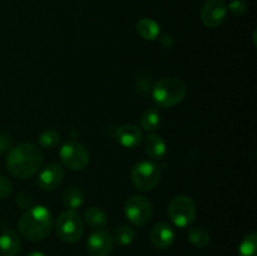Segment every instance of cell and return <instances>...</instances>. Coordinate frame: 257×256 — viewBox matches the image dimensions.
<instances>
[{
  "instance_id": "obj_1",
  "label": "cell",
  "mask_w": 257,
  "mask_h": 256,
  "mask_svg": "<svg viewBox=\"0 0 257 256\" xmlns=\"http://www.w3.org/2000/svg\"><path fill=\"white\" fill-rule=\"evenodd\" d=\"M43 152L33 143H22L12 148L8 155V172L17 178H29L40 170Z\"/></svg>"
},
{
  "instance_id": "obj_2",
  "label": "cell",
  "mask_w": 257,
  "mask_h": 256,
  "mask_svg": "<svg viewBox=\"0 0 257 256\" xmlns=\"http://www.w3.org/2000/svg\"><path fill=\"white\" fill-rule=\"evenodd\" d=\"M18 228L23 237L29 241H40L48 237L53 228V217L50 211L44 206H32L18 222Z\"/></svg>"
},
{
  "instance_id": "obj_3",
  "label": "cell",
  "mask_w": 257,
  "mask_h": 256,
  "mask_svg": "<svg viewBox=\"0 0 257 256\" xmlns=\"http://www.w3.org/2000/svg\"><path fill=\"white\" fill-rule=\"evenodd\" d=\"M186 85L178 78H163L153 87L152 97L157 105L162 108H171L182 102L185 98Z\"/></svg>"
},
{
  "instance_id": "obj_4",
  "label": "cell",
  "mask_w": 257,
  "mask_h": 256,
  "mask_svg": "<svg viewBox=\"0 0 257 256\" xmlns=\"http://www.w3.org/2000/svg\"><path fill=\"white\" fill-rule=\"evenodd\" d=\"M57 236L67 243H74L82 238L84 226L80 216L75 211H64L60 213L55 223Z\"/></svg>"
},
{
  "instance_id": "obj_5",
  "label": "cell",
  "mask_w": 257,
  "mask_h": 256,
  "mask_svg": "<svg viewBox=\"0 0 257 256\" xmlns=\"http://www.w3.org/2000/svg\"><path fill=\"white\" fill-rule=\"evenodd\" d=\"M161 177V167L151 161H142L133 167L131 172L132 183L137 190L151 191L157 186Z\"/></svg>"
},
{
  "instance_id": "obj_6",
  "label": "cell",
  "mask_w": 257,
  "mask_h": 256,
  "mask_svg": "<svg viewBox=\"0 0 257 256\" xmlns=\"http://www.w3.org/2000/svg\"><path fill=\"white\" fill-rule=\"evenodd\" d=\"M168 216L173 225L183 228L190 226L196 217V205L188 196H177L168 206Z\"/></svg>"
},
{
  "instance_id": "obj_7",
  "label": "cell",
  "mask_w": 257,
  "mask_h": 256,
  "mask_svg": "<svg viewBox=\"0 0 257 256\" xmlns=\"http://www.w3.org/2000/svg\"><path fill=\"white\" fill-rule=\"evenodd\" d=\"M59 157L63 165L72 171H82L89 163V153L82 143L69 141L64 143L59 151Z\"/></svg>"
},
{
  "instance_id": "obj_8",
  "label": "cell",
  "mask_w": 257,
  "mask_h": 256,
  "mask_svg": "<svg viewBox=\"0 0 257 256\" xmlns=\"http://www.w3.org/2000/svg\"><path fill=\"white\" fill-rule=\"evenodd\" d=\"M124 213L128 221L133 225L143 226L151 220L152 205L145 196L135 195L128 198L125 202Z\"/></svg>"
},
{
  "instance_id": "obj_9",
  "label": "cell",
  "mask_w": 257,
  "mask_h": 256,
  "mask_svg": "<svg viewBox=\"0 0 257 256\" xmlns=\"http://www.w3.org/2000/svg\"><path fill=\"white\" fill-rule=\"evenodd\" d=\"M227 5L223 0H207L201 10V19L207 28H217L225 20Z\"/></svg>"
},
{
  "instance_id": "obj_10",
  "label": "cell",
  "mask_w": 257,
  "mask_h": 256,
  "mask_svg": "<svg viewBox=\"0 0 257 256\" xmlns=\"http://www.w3.org/2000/svg\"><path fill=\"white\" fill-rule=\"evenodd\" d=\"M113 238L108 231L97 230L87 241V251L89 256H108L112 252Z\"/></svg>"
},
{
  "instance_id": "obj_11",
  "label": "cell",
  "mask_w": 257,
  "mask_h": 256,
  "mask_svg": "<svg viewBox=\"0 0 257 256\" xmlns=\"http://www.w3.org/2000/svg\"><path fill=\"white\" fill-rule=\"evenodd\" d=\"M64 178V170L58 163H49L39 172L37 185L44 191H52L62 183Z\"/></svg>"
},
{
  "instance_id": "obj_12",
  "label": "cell",
  "mask_w": 257,
  "mask_h": 256,
  "mask_svg": "<svg viewBox=\"0 0 257 256\" xmlns=\"http://www.w3.org/2000/svg\"><path fill=\"white\" fill-rule=\"evenodd\" d=\"M115 140L122 147L124 148H136L141 145L143 140L142 131L133 124L120 125L115 132Z\"/></svg>"
},
{
  "instance_id": "obj_13",
  "label": "cell",
  "mask_w": 257,
  "mask_h": 256,
  "mask_svg": "<svg viewBox=\"0 0 257 256\" xmlns=\"http://www.w3.org/2000/svg\"><path fill=\"white\" fill-rule=\"evenodd\" d=\"M151 241L157 248L165 250L175 241V231L167 222H158L151 230Z\"/></svg>"
},
{
  "instance_id": "obj_14",
  "label": "cell",
  "mask_w": 257,
  "mask_h": 256,
  "mask_svg": "<svg viewBox=\"0 0 257 256\" xmlns=\"http://www.w3.org/2000/svg\"><path fill=\"white\" fill-rule=\"evenodd\" d=\"M22 248V241L14 230H5L0 235V252L3 256H17Z\"/></svg>"
},
{
  "instance_id": "obj_15",
  "label": "cell",
  "mask_w": 257,
  "mask_h": 256,
  "mask_svg": "<svg viewBox=\"0 0 257 256\" xmlns=\"http://www.w3.org/2000/svg\"><path fill=\"white\" fill-rule=\"evenodd\" d=\"M145 151L153 160H162L167 152L165 140L160 135L151 133L145 140Z\"/></svg>"
},
{
  "instance_id": "obj_16",
  "label": "cell",
  "mask_w": 257,
  "mask_h": 256,
  "mask_svg": "<svg viewBox=\"0 0 257 256\" xmlns=\"http://www.w3.org/2000/svg\"><path fill=\"white\" fill-rule=\"evenodd\" d=\"M136 29H137L138 34L148 42H153L160 37V25L150 18H143V19L138 20Z\"/></svg>"
},
{
  "instance_id": "obj_17",
  "label": "cell",
  "mask_w": 257,
  "mask_h": 256,
  "mask_svg": "<svg viewBox=\"0 0 257 256\" xmlns=\"http://www.w3.org/2000/svg\"><path fill=\"white\" fill-rule=\"evenodd\" d=\"M84 220L92 228H103L108 222L107 213L99 207H89L84 213Z\"/></svg>"
},
{
  "instance_id": "obj_18",
  "label": "cell",
  "mask_w": 257,
  "mask_h": 256,
  "mask_svg": "<svg viewBox=\"0 0 257 256\" xmlns=\"http://www.w3.org/2000/svg\"><path fill=\"white\" fill-rule=\"evenodd\" d=\"M83 200H84V196L78 187H69L63 193V205L70 211L79 208L83 205Z\"/></svg>"
},
{
  "instance_id": "obj_19",
  "label": "cell",
  "mask_w": 257,
  "mask_h": 256,
  "mask_svg": "<svg viewBox=\"0 0 257 256\" xmlns=\"http://www.w3.org/2000/svg\"><path fill=\"white\" fill-rule=\"evenodd\" d=\"M141 125L147 132H155L161 125V115L156 109H147L141 117Z\"/></svg>"
},
{
  "instance_id": "obj_20",
  "label": "cell",
  "mask_w": 257,
  "mask_h": 256,
  "mask_svg": "<svg viewBox=\"0 0 257 256\" xmlns=\"http://www.w3.org/2000/svg\"><path fill=\"white\" fill-rule=\"evenodd\" d=\"M112 238L114 242H117L120 246L131 245L136 238V231L131 226L122 225L114 231V235Z\"/></svg>"
},
{
  "instance_id": "obj_21",
  "label": "cell",
  "mask_w": 257,
  "mask_h": 256,
  "mask_svg": "<svg viewBox=\"0 0 257 256\" xmlns=\"http://www.w3.org/2000/svg\"><path fill=\"white\" fill-rule=\"evenodd\" d=\"M188 240L196 247H206L210 242V233L203 227H193L188 231Z\"/></svg>"
},
{
  "instance_id": "obj_22",
  "label": "cell",
  "mask_w": 257,
  "mask_h": 256,
  "mask_svg": "<svg viewBox=\"0 0 257 256\" xmlns=\"http://www.w3.org/2000/svg\"><path fill=\"white\" fill-rule=\"evenodd\" d=\"M238 256H257V235L251 232L238 246Z\"/></svg>"
},
{
  "instance_id": "obj_23",
  "label": "cell",
  "mask_w": 257,
  "mask_h": 256,
  "mask_svg": "<svg viewBox=\"0 0 257 256\" xmlns=\"http://www.w3.org/2000/svg\"><path fill=\"white\" fill-rule=\"evenodd\" d=\"M60 135L55 130H47L39 136V145L43 148L52 150L55 146L59 145Z\"/></svg>"
},
{
  "instance_id": "obj_24",
  "label": "cell",
  "mask_w": 257,
  "mask_h": 256,
  "mask_svg": "<svg viewBox=\"0 0 257 256\" xmlns=\"http://www.w3.org/2000/svg\"><path fill=\"white\" fill-rule=\"evenodd\" d=\"M228 10L232 13L233 15H243L247 10V4L243 0H232V2L228 4Z\"/></svg>"
},
{
  "instance_id": "obj_25",
  "label": "cell",
  "mask_w": 257,
  "mask_h": 256,
  "mask_svg": "<svg viewBox=\"0 0 257 256\" xmlns=\"http://www.w3.org/2000/svg\"><path fill=\"white\" fill-rule=\"evenodd\" d=\"M15 202H17V205L19 206V208H22V210H28L29 207H32L33 198L29 193L20 192L19 195L17 196V200H15Z\"/></svg>"
},
{
  "instance_id": "obj_26",
  "label": "cell",
  "mask_w": 257,
  "mask_h": 256,
  "mask_svg": "<svg viewBox=\"0 0 257 256\" xmlns=\"http://www.w3.org/2000/svg\"><path fill=\"white\" fill-rule=\"evenodd\" d=\"M13 191V185L8 178H5L4 176H0V200L8 197V196L12 193Z\"/></svg>"
},
{
  "instance_id": "obj_27",
  "label": "cell",
  "mask_w": 257,
  "mask_h": 256,
  "mask_svg": "<svg viewBox=\"0 0 257 256\" xmlns=\"http://www.w3.org/2000/svg\"><path fill=\"white\" fill-rule=\"evenodd\" d=\"M10 146H12V138L7 133L0 132V153L9 150Z\"/></svg>"
},
{
  "instance_id": "obj_28",
  "label": "cell",
  "mask_w": 257,
  "mask_h": 256,
  "mask_svg": "<svg viewBox=\"0 0 257 256\" xmlns=\"http://www.w3.org/2000/svg\"><path fill=\"white\" fill-rule=\"evenodd\" d=\"M160 43L162 47L165 48H171L173 45V43H175V40H173V38L171 37V35L168 34H163L160 37Z\"/></svg>"
},
{
  "instance_id": "obj_29",
  "label": "cell",
  "mask_w": 257,
  "mask_h": 256,
  "mask_svg": "<svg viewBox=\"0 0 257 256\" xmlns=\"http://www.w3.org/2000/svg\"><path fill=\"white\" fill-rule=\"evenodd\" d=\"M25 256H47V255H45V253H43V252H40V251H32V252L27 253Z\"/></svg>"
}]
</instances>
